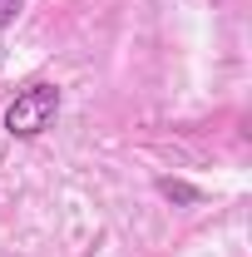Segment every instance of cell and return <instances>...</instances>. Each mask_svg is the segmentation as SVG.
Here are the masks:
<instances>
[{
    "label": "cell",
    "instance_id": "cell-2",
    "mask_svg": "<svg viewBox=\"0 0 252 257\" xmlns=\"http://www.w3.org/2000/svg\"><path fill=\"white\" fill-rule=\"evenodd\" d=\"M158 193H163V198H173V203H198V198H203L198 188L178 183V178H158Z\"/></svg>",
    "mask_w": 252,
    "mask_h": 257
},
{
    "label": "cell",
    "instance_id": "cell-1",
    "mask_svg": "<svg viewBox=\"0 0 252 257\" xmlns=\"http://www.w3.org/2000/svg\"><path fill=\"white\" fill-rule=\"evenodd\" d=\"M60 109H64V89L60 84H25L20 94L5 104V134L10 139H40V134H50L55 128V119H60Z\"/></svg>",
    "mask_w": 252,
    "mask_h": 257
},
{
    "label": "cell",
    "instance_id": "cell-3",
    "mask_svg": "<svg viewBox=\"0 0 252 257\" xmlns=\"http://www.w3.org/2000/svg\"><path fill=\"white\" fill-rule=\"evenodd\" d=\"M20 10H25V0H0V30H10L20 20Z\"/></svg>",
    "mask_w": 252,
    "mask_h": 257
}]
</instances>
